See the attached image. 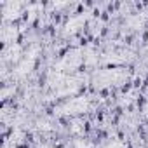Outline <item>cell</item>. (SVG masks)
Listing matches in <instances>:
<instances>
[{
    "label": "cell",
    "mask_w": 148,
    "mask_h": 148,
    "mask_svg": "<svg viewBox=\"0 0 148 148\" xmlns=\"http://www.w3.org/2000/svg\"><path fill=\"white\" fill-rule=\"evenodd\" d=\"M122 77H124V73L120 70H105L99 75H96V86L99 84L103 87V86H108V84H117Z\"/></svg>",
    "instance_id": "obj_2"
},
{
    "label": "cell",
    "mask_w": 148,
    "mask_h": 148,
    "mask_svg": "<svg viewBox=\"0 0 148 148\" xmlns=\"http://www.w3.org/2000/svg\"><path fill=\"white\" fill-rule=\"evenodd\" d=\"M5 56H7L9 59H18V56H19V45H11V47L5 51Z\"/></svg>",
    "instance_id": "obj_8"
},
{
    "label": "cell",
    "mask_w": 148,
    "mask_h": 148,
    "mask_svg": "<svg viewBox=\"0 0 148 148\" xmlns=\"http://www.w3.org/2000/svg\"><path fill=\"white\" fill-rule=\"evenodd\" d=\"M16 35H18V30L9 26V28H5V30H4V33H2V38H4L5 42H14Z\"/></svg>",
    "instance_id": "obj_6"
},
{
    "label": "cell",
    "mask_w": 148,
    "mask_h": 148,
    "mask_svg": "<svg viewBox=\"0 0 148 148\" xmlns=\"http://www.w3.org/2000/svg\"><path fill=\"white\" fill-rule=\"evenodd\" d=\"M75 148H91V145L86 143L84 139H77V141H75Z\"/></svg>",
    "instance_id": "obj_9"
},
{
    "label": "cell",
    "mask_w": 148,
    "mask_h": 148,
    "mask_svg": "<svg viewBox=\"0 0 148 148\" xmlns=\"http://www.w3.org/2000/svg\"><path fill=\"white\" fill-rule=\"evenodd\" d=\"M40 148H49V146H40Z\"/></svg>",
    "instance_id": "obj_11"
},
{
    "label": "cell",
    "mask_w": 148,
    "mask_h": 148,
    "mask_svg": "<svg viewBox=\"0 0 148 148\" xmlns=\"http://www.w3.org/2000/svg\"><path fill=\"white\" fill-rule=\"evenodd\" d=\"M80 63H82V54H80V51H71V52H68V54L61 59L59 70L73 71V70H77V68L80 66Z\"/></svg>",
    "instance_id": "obj_1"
},
{
    "label": "cell",
    "mask_w": 148,
    "mask_h": 148,
    "mask_svg": "<svg viewBox=\"0 0 148 148\" xmlns=\"http://www.w3.org/2000/svg\"><path fill=\"white\" fill-rule=\"evenodd\" d=\"M87 106H89V99L87 98H75L70 103H66L61 110L64 113H80V112H86Z\"/></svg>",
    "instance_id": "obj_3"
},
{
    "label": "cell",
    "mask_w": 148,
    "mask_h": 148,
    "mask_svg": "<svg viewBox=\"0 0 148 148\" xmlns=\"http://www.w3.org/2000/svg\"><path fill=\"white\" fill-rule=\"evenodd\" d=\"M84 21H86V18H84V16L71 18V19L68 21V25H66V32H68V33H75L77 30H80V26L84 25Z\"/></svg>",
    "instance_id": "obj_4"
},
{
    "label": "cell",
    "mask_w": 148,
    "mask_h": 148,
    "mask_svg": "<svg viewBox=\"0 0 148 148\" xmlns=\"http://www.w3.org/2000/svg\"><path fill=\"white\" fill-rule=\"evenodd\" d=\"M19 7H21V4H18V2L16 4H12V2L7 4V7H5V18H9V19L11 18H18L19 16Z\"/></svg>",
    "instance_id": "obj_5"
},
{
    "label": "cell",
    "mask_w": 148,
    "mask_h": 148,
    "mask_svg": "<svg viewBox=\"0 0 148 148\" xmlns=\"http://www.w3.org/2000/svg\"><path fill=\"white\" fill-rule=\"evenodd\" d=\"M106 148H125V146H124V145H122L120 141H113V143H110V145H108Z\"/></svg>",
    "instance_id": "obj_10"
},
{
    "label": "cell",
    "mask_w": 148,
    "mask_h": 148,
    "mask_svg": "<svg viewBox=\"0 0 148 148\" xmlns=\"http://www.w3.org/2000/svg\"><path fill=\"white\" fill-rule=\"evenodd\" d=\"M32 66H33V61H32V59H30V61L26 59L23 64L18 66V75H25V73H28V71L32 70Z\"/></svg>",
    "instance_id": "obj_7"
}]
</instances>
